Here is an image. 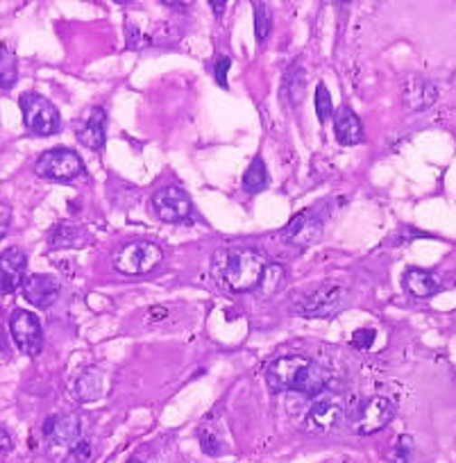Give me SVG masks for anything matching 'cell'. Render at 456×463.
I'll return each mask as SVG.
<instances>
[{"label": "cell", "mask_w": 456, "mask_h": 463, "mask_svg": "<svg viewBox=\"0 0 456 463\" xmlns=\"http://www.w3.org/2000/svg\"><path fill=\"white\" fill-rule=\"evenodd\" d=\"M266 384L271 386L272 393L281 391H295L304 395H320L328 386V373L302 354H286V357L275 359L266 368Z\"/></svg>", "instance_id": "obj_1"}, {"label": "cell", "mask_w": 456, "mask_h": 463, "mask_svg": "<svg viewBox=\"0 0 456 463\" xmlns=\"http://www.w3.org/2000/svg\"><path fill=\"white\" fill-rule=\"evenodd\" d=\"M46 449L57 463H84L91 448L82 436V422L75 413H55L43 422Z\"/></svg>", "instance_id": "obj_2"}, {"label": "cell", "mask_w": 456, "mask_h": 463, "mask_svg": "<svg viewBox=\"0 0 456 463\" xmlns=\"http://www.w3.org/2000/svg\"><path fill=\"white\" fill-rule=\"evenodd\" d=\"M266 257L254 250H232L227 252V260L223 264V279L227 287L236 293L252 291L261 282V275L266 270Z\"/></svg>", "instance_id": "obj_3"}, {"label": "cell", "mask_w": 456, "mask_h": 463, "mask_svg": "<svg viewBox=\"0 0 456 463\" xmlns=\"http://www.w3.org/2000/svg\"><path fill=\"white\" fill-rule=\"evenodd\" d=\"M164 260V252L152 241H128L114 252L111 264L120 275H146L157 269Z\"/></svg>", "instance_id": "obj_4"}, {"label": "cell", "mask_w": 456, "mask_h": 463, "mask_svg": "<svg viewBox=\"0 0 456 463\" xmlns=\"http://www.w3.org/2000/svg\"><path fill=\"white\" fill-rule=\"evenodd\" d=\"M393 416H395V404L384 395H373L355 404L350 413V427L355 434L361 436L377 434L393 420Z\"/></svg>", "instance_id": "obj_5"}, {"label": "cell", "mask_w": 456, "mask_h": 463, "mask_svg": "<svg viewBox=\"0 0 456 463\" xmlns=\"http://www.w3.org/2000/svg\"><path fill=\"white\" fill-rule=\"evenodd\" d=\"M21 114H24V123L33 135L37 137H51L60 130V111L52 105L48 98L39 96V93H24L19 100Z\"/></svg>", "instance_id": "obj_6"}, {"label": "cell", "mask_w": 456, "mask_h": 463, "mask_svg": "<svg viewBox=\"0 0 456 463\" xmlns=\"http://www.w3.org/2000/svg\"><path fill=\"white\" fill-rule=\"evenodd\" d=\"M84 164L75 150L69 148H52L43 153L42 157L34 164V173L43 180H57V182H69L82 173Z\"/></svg>", "instance_id": "obj_7"}, {"label": "cell", "mask_w": 456, "mask_h": 463, "mask_svg": "<svg viewBox=\"0 0 456 463\" xmlns=\"http://www.w3.org/2000/svg\"><path fill=\"white\" fill-rule=\"evenodd\" d=\"M346 418V404L343 398L337 393H320L311 402L309 411L304 416V430L309 431H332Z\"/></svg>", "instance_id": "obj_8"}, {"label": "cell", "mask_w": 456, "mask_h": 463, "mask_svg": "<svg viewBox=\"0 0 456 463\" xmlns=\"http://www.w3.org/2000/svg\"><path fill=\"white\" fill-rule=\"evenodd\" d=\"M341 302L343 288L334 287V284H325V287L299 296L293 302V311L298 316H307V318H318V316H332L341 307Z\"/></svg>", "instance_id": "obj_9"}, {"label": "cell", "mask_w": 456, "mask_h": 463, "mask_svg": "<svg viewBox=\"0 0 456 463\" xmlns=\"http://www.w3.org/2000/svg\"><path fill=\"white\" fill-rule=\"evenodd\" d=\"M152 209H155L159 221L164 222L189 221L191 213H194L191 198L186 195L185 189H180L176 184L164 186V189H159L157 194L152 195Z\"/></svg>", "instance_id": "obj_10"}, {"label": "cell", "mask_w": 456, "mask_h": 463, "mask_svg": "<svg viewBox=\"0 0 456 463\" xmlns=\"http://www.w3.org/2000/svg\"><path fill=\"white\" fill-rule=\"evenodd\" d=\"M10 334L14 338L16 347L25 354H39L43 347L42 323L34 314L24 309H16L10 318Z\"/></svg>", "instance_id": "obj_11"}, {"label": "cell", "mask_w": 456, "mask_h": 463, "mask_svg": "<svg viewBox=\"0 0 456 463\" xmlns=\"http://www.w3.org/2000/svg\"><path fill=\"white\" fill-rule=\"evenodd\" d=\"M25 266H28V257L21 248H7L5 252H0V293L3 296L24 287Z\"/></svg>", "instance_id": "obj_12"}, {"label": "cell", "mask_w": 456, "mask_h": 463, "mask_svg": "<svg viewBox=\"0 0 456 463\" xmlns=\"http://www.w3.org/2000/svg\"><path fill=\"white\" fill-rule=\"evenodd\" d=\"M24 298L37 309H48L60 298V282L51 275H30L24 282Z\"/></svg>", "instance_id": "obj_13"}, {"label": "cell", "mask_w": 456, "mask_h": 463, "mask_svg": "<svg viewBox=\"0 0 456 463\" xmlns=\"http://www.w3.org/2000/svg\"><path fill=\"white\" fill-rule=\"evenodd\" d=\"M438 98L436 84L429 82L427 78H409L404 82V89H402V100H404V107L411 111H423L427 107H432Z\"/></svg>", "instance_id": "obj_14"}, {"label": "cell", "mask_w": 456, "mask_h": 463, "mask_svg": "<svg viewBox=\"0 0 456 463\" xmlns=\"http://www.w3.org/2000/svg\"><path fill=\"white\" fill-rule=\"evenodd\" d=\"M107 130V114L102 107H93L84 126L78 130V141L89 150H102L105 146Z\"/></svg>", "instance_id": "obj_15"}, {"label": "cell", "mask_w": 456, "mask_h": 463, "mask_svg": "<svg viewBox=\"0 0 456 463\" xmlns=\"http://www.w3.org/2000/svg\"><path fill=\"white\" fill-rule=\"evenodd\" d=\"M323 232V225H320L316 218H311V212L298 213L293 221L289 222V227L284 230V237L289 239L290 243H299V246H309L316 239L320 237Z\"/></svg>", "instance_id": "obj_16"}, {"label": "cell", "mask_w": 456, "mask_h": 463, "mask_svg": "<svg viewBox=\"0 0 456 463\" xmlns=\"http://www.w3.org/2000/svg\"><path fill=\"white\" fill-rule=\"evenodd\" d=\"M334 132H337V141L343 146H356L364 141V126H361L359 116L350 107H341L338 109Z\"/></svg>", "instance_id": "obj_17"}, {"label": "cell", "mask_w": 456, "mask_h": 463, "mask_svg": "<svg viewBox=\"0 0 456 463\" xmlns=\"http://www.w3.org/2000/svg\"><path fill=\"white\" fill-rule=\"evenodd\" d=\"M404 288L415 298H429L436 296L442 288L441 279L436 278V273L424 269H409L404 273Z\"/></svg>", "instance_id": "obj_18"}, {"label": "cell", "mask_w": 456, "mask_h": 463, "mask_svg": "<svg viewBox=\"0 0 456 463\" xmlns=\"http://www.w3.org/2000/svg\"><path fill=\"white\" fill-rule=\"evenodd\" d=\"M75 395L80 402H96L105 395V375L98 368H87L75 380Z\"/></svg>", "instance_id": "obj_19"}, {"label": "cell", "mask_w": 456, "mask_h": 463, "mask_svg": "<svg viewBox=\"0 0 456 463\" xmlns=\"http://www.w3.org/2000/svg\"><path fill=\"white\" fill-rule=\"evenodd\" d=\"M198 439L200 448L209 457H218V454H223L227 449V436L221 422H204L198 431Z\"/></svg>", "instance_id": "obj_20"}, {"label": "cell", "mask_w": 456, "mask_h": 463, "mask_svg": "<svg viewBox=\"0 0 456 463\" xmlns=\"http://www.w3.org/2000/svg\"><path fill=\"white\" fill-rule=\"evenodd\" d=\"M268 184H271V177H268L266 162H263L261 157H254L252 162H250L248 171L243 173V189L254 195L261 194L263 189H268Z\"/></svg>", "instance_id": "obj_21"}, {"label": "cell", "mask_w": 456, "mask_h": 463, "mask_svg": "<svg viewBox=\"0 0 456 463\" xmlns=\"http://www.w3.org/2000/svg\"><path fill=\"white\" fill-rule=\"evenodd\" d=\"M84 243H87V234L78 227L69 225H60L51 237L52 250H57V248H82Z\"/></svg>", "instance_id": "obj_22"}, {"label": "cell", "mask_w": 456, "mask_h": 463, "mask_svg": "<svg viewBox=\"0 0 456 463\" xmlns=\"http://www.w3.org/2000/svg\"><path fill=\"white\" fill-rule=\"evenodd\" d=\"M19 78V64L14 52L7 46H0V89H12Z\"/></svg>", "instance_id": "obj_23"}, {"label": "cell", "mask_w": 456, "mask_h": 463, "mask_svg": "<svg viewBox=\"0 0 456 463\" xmlns=\"http://www.w3.org/2000/svg\"><path fill=\"white\" fill-rule=\"evenodd\" d=\"M272 30V10L263 3H254V33L259 42H266Z\"/></svg>", "instance_id": "obj_24"}, {"label": "cell", "mask_w": 456, "mask_h": 463, "mask_svg": "<svg viewBox=\"0 0 456 463\" xmlns=\"http://www.w3.org/2000/svg\"><path fill=\"white\" fill-rule=\"evenodd\" d=\"M316 114H318V121L325 123L332 118L334 114V105H332V96H329L328 87L323 82L316 87Z\"/></svg>", "instance_id": "obj_25"}, {"label": "cell", "mask_w": 456, "mask_h": 463, "mask_svg": "<svg viewBox=\"0 0 456 463\" xmlns=\"http://www.w3.org/2000/svg\"><path fill=\"white\" fill-rule=\"evenodd\" d=\"M286 93L293 102H298L304 93V71L299 66H293L286 75Z\"/></svg>", "instance_id": "obj_26"}, {"label": "cell", "mask_w": 456, "mask_h": 463, "mask_svg": "<svg viewBox=\"0 0 456 463\" xmlns=\"http://www.w3.org/2000/svg\"><path fill=\"white\" fill-rule=\"evenodd\" d=\"M281 278H284V269H281V266L268 264L266 270H263V275H261V282H259L261 284V291L266 293V296H271L272 291H277V288H280Z\"/></svg>", "instance_id": "obj_27"}, {"label": "cell", "mask_w": 456, "mask_h": 463, "mask_svg": "<svg viewBox=\"0 0 456 463\" xmlns=\"http://www.w3.org/2000/svg\"><path fill=\"white\" fill-rule=\"evenodd\" d=\"M411 458H413V439H411V436H400L395 443V448H393L391 461L409 463Z\"/></svg>", "instance_id": "obj_28"}, {"label": "cell", "mask_w": 456, "mask_h": 463, "mask_svg": "<svg viewBox=\"0 0 456 463\" xmlns=\"http://www.w3.org/2000/svg\"><path fill=\"white\" fill-rule=\"evenodd\" d=\"M375 336H377L375 329H356V332L352 334V345H355L356 350H370V345L375 343Z\"/></svg>", "instance_id": "obj_29"}, {"label": "cell", "mask_w": 456, "mask_h": 463, "mask_svg": "<svg viewBox=\"0 0 456 463\" xmlns=\"http://www.w3.org/2000/svg\"><path fill=\"white\" fill-rule=\"evenodd\" d=\"M10 225H12V209L7 207V204L0 203V241L7 237Z\"/></svg>", "instance_id": "obj_30"}, {"label": "cell", "mask_w": 456, "mask_h": 463, "mask_svg": "<svg viewBox=\"0 0 456 463\" xmlns=\"http://www.w3.org/2000/svg\"><path fill=\"white\" fill-rule=\"evenodd\" d=\"M230 66H232L230 57H218L216 66H214V69H216V80L221 87H227V71H230Z\"/></svg>", "instance_id": "obj_31"}, {"label": "cell", "mask_w": 456, "mask_h": 463, "mask_svg": "<svg viewBox=\"0 0 456 463\" xmlns=\"http://www.w3.org/2000/svg\"><path fill=\"white\" fill-rule=\"evenodd\" d=\"M12 448H14V440H12L10 431H7L5 427L0 425V452H10Z\"/></svg>", "instance_id": "obj_32"}, {"label": "cell", "mask_w": 456, "mask_h": 463, "mask_svg": "<svg viewBox=\"0 0 456 463\" xmlns=\"http://www.w3.org/2000/svg\"><path fill=\"white\" fill-rule=\"evenodd\" d=\"M209 5H212V7H214V12H216L218 16H221L223 12H225V5H227V3H225V0H212V3H209Z\"/></svg>", "instance_id": "obj_33"}, {"label": "cell", "mask_w": 456, "mask_h": 463, "mask_svg": "<svg viewBox=\"0 0 456 463\" xmlns=\"http://www.w3.org/2000/svg\"><path fill=\"white\" fill-rule=\"evenodd\" d=\"M125 463H143V461H138V458H128V461Z\"/></svg>", "instance_id": "obj_34"}]
</instances>
